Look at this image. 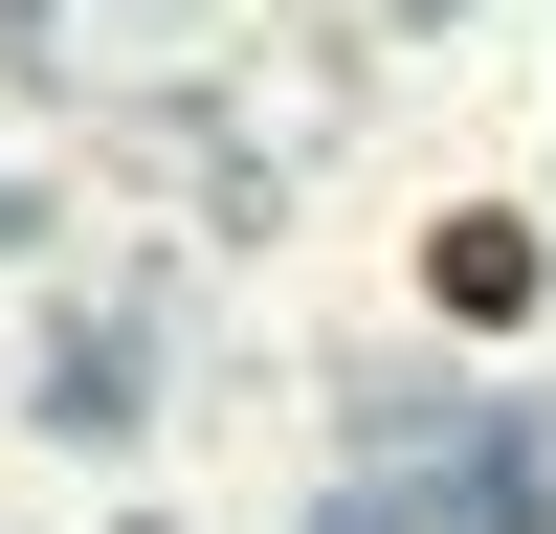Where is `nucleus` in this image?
<instances>
[{
	"label": "nucleus",
	"instance_id": "1",
	"mask_svg": "<svg viewBox=\"0 0 556 534\" xmlns=\"http://www.w3.org/2000/svg\"><path fill=\"white\" fill-rule=\"evenodd\" d=\"M445 312H534V245H513V223H445Z\"/></svg>",
	"mask_w": 556,
	"mask_h": 534
}]
</instances>
